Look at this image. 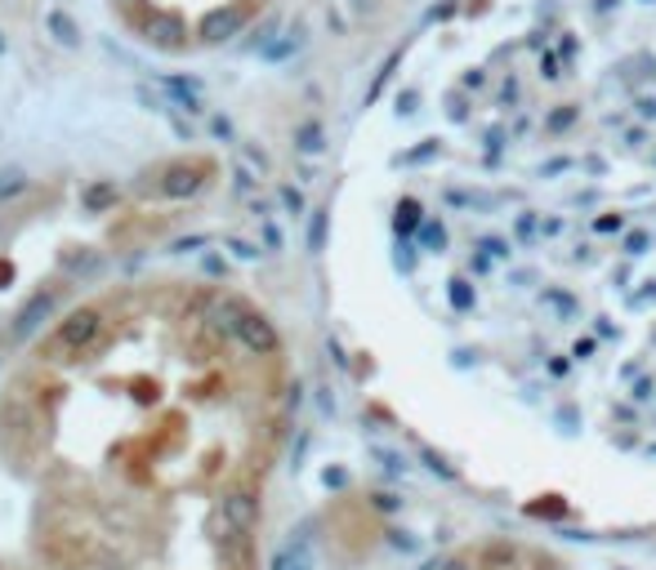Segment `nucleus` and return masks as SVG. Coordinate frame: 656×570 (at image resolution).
<instances>
[{
	"instance_id": "obj_1",
	"label": "nucleus",
	"mask_w": 656,
	"mask_h": 570,
	"mask_svg": "<svg viewBox=\"0 0 656 570\" xmlns=\"http://www.w3.org/2000/svg\"><path fill=\"white\" fill-rule=\"evenodd\" d=\"M299 379L273 308L206 272H125L0 366V477L32 570H273Z\"/></svg>"
},
{
	"instance_id": "obj_4",
	"label": "nucleus",
	"mask_w": 656,
	"mask_h": 570,
	"mask_svg": "<svg viewBox=\"0 0 656 570\" xmlns=\"http://www.w3.org/2000/svg\"><path fill=\"white\" fill-rule=\"evenodd\" d=\"M425 570H595L580 552L545 535H470L438 552Z\"/></svg>"
},
{
	"instance_id": "obj_5",
	"label": "nucleus",
	"mask_w": 656,
	"mask_h": 570,
	"mask_svg": "<svg viewBox=\"0 0 656 570\" xmlns=\"http://www.w3.org/2000/svg\"><path fill=\"white\" fill-rule=\"evenodd\" d=\"M0 570H32V566L19 557V548H0Z\"/></svg>"
},
{
	"instance_id": "obj_2",
	"label": "nucleus",
	"mask_w": 656,
	"mask_h": 570,
	"mask_svg": "<svg viewBox=\"0 0 656 570\" xmlns=\"http://www.w3.org/2000/svg\"><path fill=\"white\" fill-rule=\"evenodd\" d=\"M215 187V157L174 152L116 174L63 170L10 192L0 201V339L19 347L58 304L99 285L90 272L166 241Z\"/></svg>"
},
{
	"instance_id": "obj_3",
	"label": "nucleus",
	"mask_w": 656,
	"mask_h": 570,
	"mask_svg": "<svg viewBox=\"0 0 656 570\" xmlns=\"http://www.w3.org/2000/svg\"><path fill=\"white\" fill-rule=\"evenodd\" d=\"M125 41L157 58H202L228 49L269 19L278 0H103Z\"/></svg>"
}]
</instances>
